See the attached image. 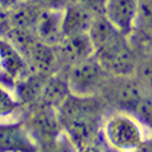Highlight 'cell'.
I'll return each instance as SVG.
<instances>
[{"mask_svg": "<svg viewBox=\"0 0 152 152\" xmlns=\"http://www.w3.org/2000/svg\"><path fill=\"white\" fill-rule=\"evenodd\" d=\"M107 107L100 96H78L69 94L58 106L61 129L75 146L81 147L100 139L101 123Z\"/></svg>", "mask_w": 152, "mask_h": 152, "instance_id": "1", "label": "cell"}, {"mask_svg": "<svg viewBox=\"0 0 152 152\" xmlns=\"http://www.w3.org/2000/svg\"><path fill=\"white\" fill-rule=\"evenodd\" d=\"M152 129L136 114L109 110L100 128V139L110 152H141L151 141Z\"/></svg>", "mask_w": 152, "mask_h": 152, "instance_id": "2", "label": "cell"}, {"mask_svg": "<svg viewBox=\"0 0 152 152\" xmlns=\"http://www.w3.org/2000/svg\"><path fill=\"white\" fill-rule=\"evenodd\" d=\"M150 92L136 74L110 75L100 92V97L109 110H121L138 116Z\"/></svg>", "mask_w": 152, "mask_h": 152, "instance_id": "3", "label": "cell"}, {"mask_svg": "<svg viewBox=\"0 0 152 152\" xmlns=\"http://www.w3.org/2000/svg\"><path fill=\"white\" fill-rule=\"evenodd\" d=\"M95 56L110 75H132L136 73L138 50L132 36L116 32L95 50Z\"/></svg>", "mask_w": 152, "mask_h": 152, "instance_id": "4", "label": "cell"}, {"mask_svg": "<svg viewBox=\"0 0 152 152\" xmlns=\"http://www.w3.org/2000/svg\"><path fill=\"white\" fill-rule=\"evenodd\" d=\"M109 77L95 55L70 65L65 73L70 94L78 96H99Z\"/></svg>", "mask_w": 152, "mask_h": 152, "instance_id": "5", "label": "cell"}, {"mask_svg": "<svg viewBox=\"0 0 152 152\" xmlns=\"http://www.w3.org/2000/svg\"><path fill=\"white\" fill-rule=\"evenodd\" d=\"M138 0H105L104 15L118 31L132 36Z\"/></svg>", "mask_w": 152, "mask_h": 152, "instance_id": "6", "label": "cell"}, {"mask_svg": "<svg viewBox=\"0 0 152 152\" xmlns=\"http://www.w3.org/2000/svg\"><path fill=\"white\" fill-rule=\"evenodd\" d=\"M55 50L59 61L64 63L66 68L95 55V49L88 33L64 37Z\"/></svg>", "mask_w": 152, "mask_h": 152, "instance_id": "7", "label": "cell"}, {"mask_svg": "<svg viewBox=\"0 0 152 152\" xmlns=\"http://www.w3.org/2000/svg\"><path fill=\"white\" fill-rule=\"evenodd\" d=\"M61 19L63 9H42L33 28L36 37L44 44L56 48L64 39Z\"/></svg>", "mask_w": 152, "mask_h": 152, "instance_id": "8", "label": "cell"}, {"mask_svg": "<svg viewBox=\"0 0 152 152\" xmlns=\"http://www.w3.org/2000/svg\"><path fill=\"white\" fill-rule=\"evenodd\" d=\"M95 14L77 3L69 1L63 9L61 29L63 36L70 37L88 33Z\"/></svg>", "mask_w": 152, "mask_h": 152, "instance_id": "9", "label": "cell"}, {"mask_svg": "<svg viewBox=\"0 0 152 152\" xmlns=\"http://www.w3.org/2000/svg\"><path fill=\"white\" fill-rule=\"evenodd\" d=\"M35 142L29 133L15 124L0 128V152H35Z\"/></svg>", "mask_w": 152, "mask_h": 152, "instance_id": "10", "label": "cell"}, {"mask_svg": "<svg viewBox=\"0 0 152 152\" xmlns=\"http://www.w3.org/2000/svg\"><path fill=\"white\" fill-rule=\"evenodd\" d=\"M132 35L138 36L147 45H152V0H138Z\"/></svg>", "mask_w": 152, "mask_h": 152, "instance_id": "11", "label": "cell"}, {"mask_svg": "<svg viewBox=\"0 0 152 152\" xmlns=\"http://www.w3.org/2000/svg\"><path fill=\"white\" fill-rule=\"evenodd\" d=\"M20 109L19 97L14 90L9 88L7 83L0 81V121L10 120L18 114Z\"/></svg>", "mask_w": 152, "mask_h": 152, "instance_id": "12", "label": "cell"}, {"mask_svg": "<svg viewBox=\"0 0 152 152\" xmlns=\"http://www.w3.org/2000/svg\"><path fill=\"white\" fill-rule=\"evenodd\" d=\"M134 74L146 90L152 94V45H147L143 50H138V61Z\"/></svg>", "mask_w": 152, "mask_h": 152, "instance_id": "13", "label": "cell"}, {"mask_svg": "<svg viewBox=\"0 0 152 152\" xmlns=\"http://www.w3.org/2000/svg\"><path fill=\"white\" fill-rule=\"evenodd\" d=\"M48 152H78V148L68 137V134L64 130H61L58 136H55L50 141Z\"/></svg>", "mask_w": 152, "mask_h": 152, "instance_id": "14", "label": "cell"}, {"mask_svg": "<svg viewBox=\"0 0 152 152\" xmlns=\"http://www.w3.org/2000/svg\"><path fill=\"white\" fill-rule=\"evenodd\" d=\"M18 1L36 5L42 9H64L70 0H18Z\"/></svg>", "mask_w": 152, "mask_h": 152, "instance_id": "15", "label": "cell"}, {"mask_svg": "<svg viewBox=\"0 0 152 152\" xmlns=\"http://www.w3.org/2000/svg\"><path fill=\"white\" fill-rule=\"evenodd\" d=\"M70 1L77 3V4H79V5L84 7L86 9L92 12L95 15L104 13L105 0H70Z\"/></svg>", "mask_w": 152, "mask_h": 152, "instance_id": "16", "label": "cell"}, {"mask_svg": "<svg viewBox=\"0 0 152 152\" xmlns=\"http://www.w3.org/2000/svg\"><path fill=\"white\" fill-rule=\"evenodd\" d=\"M78 152H110L106 146L102 143L101 139H96V141H92L87 145H83L81 147H78Z\"/></svg>", "mask_w": 152, "mask_h": 152, "instance_id": "17", "label": "cell"}]
</instances>
